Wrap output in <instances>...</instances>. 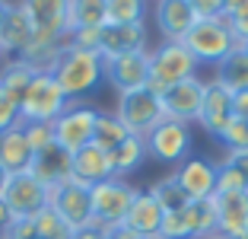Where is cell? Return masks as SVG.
I'll use <instances>...</instances> for the list:
<instances>
[{
	"label": "cell",
	"mask_w": 248,
	"mask_h": 239,
	"mask_svg": "<svg viewBox=\"0 0 248 239\" xmlns=\"http://www.w3.org/2000/svg\"><path fill=\"white\" fill-rule=\"evenodd\" d=\"M48 70H51V77L61 83L67 99L77 102V99H83V96L99 89V83L105 80V61H102V54H93V51H80V48H73V45H64Z\"/></svg>",
	"instance_id": "6da1fadb"
},
{
	"label": "cell",
	"mask_w": 248,
	"mask_h": 239,
	"mask_svg": "<svg viewBox=\"0 0 248 239\" xmlns=\"http://www.w3.org/2000/svg\"><path fill=\"white\" fill-rule=\"evenodd\" d=\"M182 45L191 51V58L197 64H219L232 48H239L226 16L223 19H197L191 32L182 38Z\"/></svg>",
	"instance_id": "7a4b0ae2"
},
{
	"label": "cell",
	"mask_w": 248,
	"mask_h": 239,
	"mask_svg": "<svg viewBox=\"0 0 248 239\" xmlns=\"http://www.w3.org/2000/svg\"><path fill=\"white\" fill-rule=\"evenodd\" d=\"M67 105H70V99H67V93L61 89V83L51 77V70H38L35 80H32V86H29V93L22 96V102H19V112H22V121L54 124L67 112Z\"/></svg>",
	"instance_id": "3957f363"
},
{
	"label": "cell",
	"mask_w": 248,
	"mask_h": 239,
	"mask_svg": "<svg viewBox=\"0 0 248 239\" xmlns=\"http://www.w3.org/2000/svg\"><path fill=\"white\" fill-rule=\"evenodd\" d=\"M32 22V42L67 45L70 35V0H19Z\"/></svg>",
	"instance_id": "277c9868"
},
{
	"label": "cell",
	"mask_w": 248,
	"mask_h": 239,
	"mask_svg": "<svg viewBox=\"0 0 248 239\" xmlns=\"http://www.w3.org/2000/svg\"><path fill=\"white\" fill-rule=\"evenodd\" d=\"M191 77H197V61L182 42H162L159 48L150 51V86L153 89L162 93Z\"/></svg>",
	"instance_id": "5b68a950"
},
{
	"label": "cell",
	"mask_w": 248,
	"mask_h": 239,
	"mask_svg": "<svg viewBox=\"0 0 248 239\" xmlns=\"http://www.w3.org/2000/svg\"><path fill=\"white\" fill-rule=\"evenodd\" d=\"M118 118L124 121V128L137 134V137H146L156 124L166 118V109H162V93L153 86L134 89V93H121L118 99Z\"/></svg>",
	"instance_id": "8992f818"
},
{
	"label": "cell",
	"mask_w": 248,
	"mask_h": 239,
	"mask_svg": "<svg viewBox=\"0 0 248 239\" xmlns=\"http://www.w3.org/2000/svg\"><path fill=\"white\" fill-rule=\"evenodd\" d=\"M137 195L140 191L134 185H127L124 179H115V175L99 182V185H93V223L105 226V230L124 223Z\"/></svg>",
	"instance_id": "52a82bcc"
},
{
	"label": "cell",
	"mask_w": 248,
	"mask_h": 239,
	"mask_svg": "<svg viewBox=\"0 0 248 239\" xmlns=\"http://www.w3.org/2000/svg\"><path fill=\"white\" fill-rule=\"evenodd\" d=\"M191 147H194V134H191V124L175 121V118H162L150 134H146V153L159 163L169 166H178L191 156Z\"/></svg>",
	"instance_id": "ba28073f"
},
{
	"label": "cell",
	"mask_w": 248,
	"mask_h": 239,
	"mask_svg": "<svg viewBox=\"0 0 248 239\" xmlns=\"http://www.w3.org/2000/svg\"><path fill=\"white\" fill-rule=\"evenodd\" d=\"M48 204L58 210L61 217L77 230V226L93 223V185L80 179H67L48 191Z\"/></svg>",
	"instance_id": "9c48e42d"
},
{
	"label": "cell",
	"mask_w": 248,
	"mask_h": 239,
	"mask_svg": "<svg viewBox=\"0 0 248 239\" xmlns=\"http://www.w3.org/2000/svg\"><path fill=\"white\" fill-rule=\"evenodd\" d=\"M3 204L13 220H32L42 207H48V188L29 172H13L3 188Z\"/></svg>",
	"instance_id": "30bf717a"
},
{
	"label": "cell",
	"mask_w": 248,
	"mask_h": 239,
	"mask_svg": "<svg viewBox=\"0 0 248 239\" xmlns=\"http://www.w3.org/2000/svg\"><path fill=\"white\" fill-rule=\"evenodd\" d=\"M95 115H99V112L89 109V105H83V102H70L67 112L51 124L54 128V144H61L67 153H77L80 147L93 144Z\"/></svg>",
	"instance_id": "8fae6325"
},
{
	"label": "cell",
	"mask_w": 248,
	"mask_h": 239,
	"mask_svg": "<svg viewBox=\"0 0 248 239\" xmlns=\"http://www.w3.org/2000/svg\"><path fill=\"white\" fill-rule=\"evenodd\" d=\"M201 128L213 137H219L226 124L232 121V89L226 83H219L217 77L204 83V99H201V115H197Z\"/></svg>",
	"instance_id": "7c38bea8"
},
{
	"label": "cell",
	"mask_w": 248,
	"mask_h": 239,
	"mask_svg": "<svg viewBox=\"0 0 248 239\" xmlns=\"http://www.w3.org/2000/svg\"><path fill=\"white\" fill-rule=\"evenodd\" d=\"M105 80L118 93H134V89L150 86V51H134L121 58L105 61Z\"/></svg>",
	"instance_id": "4fadbf2b"
},
{
	"label": "cell",
	"mask_w": 248,
	"mask_h": 239,
	"mask_svg": "<svg viewBox=\"0 0 248 239\" xmlns=\"http://www.w3.org/2000/svg\"><path fill=\"white\" fill-rule=\"evenodd\" d=\"M217 233L226 239H248V191H217Z\"/></svg>",
	"instance_id": "5bb4252c"
},
{
	"label": "cell",
	"mask_w": 248,
	"mask_h": 239,
	"mask_svg": "<svg viewBox=\"0 0 248 239\" xmlns=\"http://www.w3.org/2000/svg\"><path fill=\"white\" fill-rule=\"evenodd\" d=\"M217 163H210L207 156H194L191 153L185 163L175 166V179L185 188V195L191 201H201V198H213L217 195Z\"/></svg>",
	"instance_id": "9a60e30c"
},
{
	"label": "cell",
	"mask_w": 248,
	"mask_h": 239,
	"mask_svg": "<svg viewBox=\"0 0 248 239\" xmlns=\"http://www.w3.org/2000/svg\"><path fill=\"white\" fill-rule=\"evenodd\" d=\"M201 99H204V80H182L175 86L162 89V109H166V118H175V121H197L201 115Z\"/></svg>",
	"instance_id": "2e32d148"
},
{
	"label": "cell",
	"mask_w": 248,
	"mask_h": 239,
	"mask_svg": "<svg viewBox=\"0 0 248 239\" xmlns=\"http://www.w3.org/2000/svg\"><path fill=\"white\" fill-rule=\"evenodd\" d=\"M29 175H35L45 188L51 191L54 185L73 179V153H67L61 144H48L42 150H35L32 156V166H29Z\"/></svg>",
	"instance_id": "e0dca14e"
},
{
	"label": "cell",
	"mask_w": 248,
	"mask_h": 239,
	"mask_svg": "<svg viewBox=\"0 0 248 239\" xmlns=\"http://www.w3.org/2000/svg\"><path fill=\"white\" fill-rule=\"evenodd\" d=\"M146 51V26L143 22H105L102 26V61Z\"/></svg>",
	"instance_id": "ac0fdd59"
},
{
	"label": "cell",
	"mask_w": 248,
	"mask_h": 239,
	"mask_svg": "<svg viewBox=\"0 0 248 239\" xmlns=\"http://www.w3.org/2000/svg\"><path fill=\"white\" fill-rule=\"evenodd\" d=\"M156 26L166 35V42H182L191 32V26L197 22L194 10H191L188 0H156Z\"/></svg>",
	"instance_id": "d6986e66"
},
{
	"label": "cell",
	"mask_w": 248,
	"mask_h": 239,
	"mask_svg": "<svg viewBox=\"0 0 248 239\" xmlns=\"http://www.w3.org/2000/svg\"><path fill=\"white\" fill-rule=\"evenodd\" d=\"M0 45H3L7 54H16V58L32 45V22L26 16V10H22V3H10L7 7V16L0 22Z\"/></svg>",
	"instance_id": "ffe728a7"
},
{
	"label": "cell",
	"mask_w": 248,
	"mask_h": 239,
	"mask_svg": "<svg viewBox=\"0 0 248 239\" xmlns=\"http://www.w3.org/2000/svg\"><path fill=\"white\" fill-rule=\"evenodd\" d=\"M162 220H166V210L156 204V198L150 195V191H140V195L134 198L131 214H127L124 223L131 226V230H137L140 236H146V239H159Z\"/></svg>",
	"instance_id": "44dd1931"
},
{
	"label": "cell",
	"mask_w": 248,
	"mask_h": 239,
	"mask_svg": "<svg viewBox=\"0 0 248 239\" xmlns=\"http://www.w3.org/2000/svg\"><path fill=\"white\" fill-rule=\"evenodd\" d=\"M73 179L86 182V185H99V182L111 179V159L102 147L86 144L73 153Z\"/></svg>",
	"instance_id": "7402d4cb"
},
{
	"label": "cell",
	"mask_w": 248,
	"mask_h": 239,
	"mask_svg": "<svg viewBox=\"0 0 248 239\" xmlns=\"http://www.w3.org/2000/svg\"><path fill=\"white\" fill-rule=\"evenodd\" d=\"M32 156H35V150H32L29 140H26L22 124H16V128L0 134V163H3L10 172H29Z\"/></svg>",
	"instance_id": "603a6c76"
},
{
	"label": "cell",
	"mask_w": 248,
	"mask_h": 239,
	"mask_svg": "<svg viewBox=\"0 0 248 239\" xmlns=\"http://www.w3.org/2000/svg\"><path fill=\"white\" fill-rule=\"evenodd\" d=\"M146 137H137V134H127V140L108 150V159H111V175L115 179H124V172H134L146 163Z\"/></svg>",
	"instance_id": "cb8c5ba5"
},
{
	"label": "cell",
	"mask_w": 248,
	"mask_h": 239,
	"mask_svg": "<svg viewBox=\"0 0 248 239\" xmlns=\"http://www.w3.org/2000/svg\"><path fill=\"white\" fill-rule=\"evenodd\" d=\"M217 80H219V83H226L232 93L248 89V48H245V45L232 48L226 58L217 64Z\"/></svg>",
	"instance_id": "d4e9b609"
},
{
	"label": "cell",
	"mask_w": 248,
	"mask_h": 239,
	"mask_svg": "<svg viewBox=\"0 0 248 239\" xmlns=\"http://www.w3.org/2000/svg\"><path fill=\"white\" fill-rule=\"evenodd\" d=\"M35 67L32 64H26L22 58H13L10 64H3L0 67V86L7 89L10 96H13L16 102H22V96L29 93V86H32V80H35Z\"/></svg>",
	"instance_id": "484cf974"
},
{
	"label": "cell",
	"mask_w": 248,
	"mask_h": 239,
	"mask_svg": "<svg viewBox=\"0 0 248 239\" xmlns=\"http://www.w3.org/2000/svg\"><path fill=\"white\" fill-rule=\"evenodd\" d=\"M191 223V239H207L217 233V207H213V198H201V201H191L185 207Z\"/></svg>",
	"instance_id": "4316f807"
},
{
	"label": "cell",
	"mask_w": 248,
	"mask_h": 239,
	"mask_svg": "<svg viewBox=\"0 0 248 239\" xmlns=\"http://www.w3.org/2000/svg\"><path fill=\"white\" fill-rule=\"evenodd\" d=\"M150 195L156 198V204H159L166 214H175V210H185L191 204V198L185 195V188L178 185V179H175V172L172 175H166V179H159V182H153L150 185Z\"/></svg>",
	"instance_id": "83f0119b"
},
{
	"label": "cell",
	"mask_w": 248,
	"mask_h": 239,
	"mask_svg": "<svg viewBox=\"0 0 248 239\" xmlns=\"http://www.w3.org/2000/svg\"><path fill=\"white\" fill-rule=\"evenodd\" d=\"M127 134L131 131L124 128V121L118 115H108V112H99L95 115V134H93V144L95 147H102L105 153L115 150L121 140H127Z\"/></svg>",
	"instance_id": "f1b7e54d"
},
{
	"label": "cell",
	"mask_w": 248,
	"mask_h": 239,
	"mask_svg": "<svg viewBox=\"0 0 248 239\" xmlns=\"http://www.w3.org/2000/svg\"><path fill=\"white\" fill-rule=\"evenodd\" d=\"M32 226H35V236L38 239H70L73 236V226L61 217L51 204L42 207L35 217H32Z\"/></svg>",
	"instance_id": "f546056e"
},
{
	"label": "cell",
	"mask_w": 248,
	"mask_h": 239,
	"mask_svg": "<svg viewBox=\"0 0 248 239\" xmlns=\"http://www.w3.org/2000/svg\"><path fill=\"white\" fill-rule=\"evenodd\" d=\"M105 0H70V32L86 26H105Z\"/></svg>",
	"instance_id": "4dcf8cb0"
},
{
	"label": "cell",
	"mask_w": 248,
	"mask_h": 239,
	"mask_svg": "<svg viewBox=\"0 0 248 239\" xmlns=\"http://www.w3.org/2000/svg\"><path fill=\"white\" fill-rule=\"evenodd\" d=\"M146 0H105V19L108 22H143Z\"/></svg>",
	"instance_id": "1f68e13d"
},
{
	"label": "cell",
	"mask_w": 248,
	"mask_h": 239,
	"mask_svg": "<svg viewBox=\"0 0 248 239\" xmlns=\"http://www.w3.org/2000/svg\"><path fill=\"white\" fill-rule=\"evenodd\" d=\"M217 140L226 147V153L248 150V118H232V121L226 124V131H223Z\"/></svg>",
	"instance_id": "d6a6232c"
},
{
	"label": "cell",
	"mask_w": 248,
	"mask_h": 239,
	"mask_svg": "<svg viewBox=\"0 0 248 239\" xmlns=\"http://www.w3.org/2000/svg\"><path fill=\"white\" fill-rule=\"evenodd\" d=\"M67 45H73V48H80V51H93V54H99V48H102V26L73 29L70 35H67Z\"/></svg>",
	"instance_id": "836d02e7"
},
{
	"label": "cell",
	"mask_w": 248,
	"mask_h": 239,
	"mask_svg": "<svg viewBox=\"0 0 248 239\" xmlns=\"http://www.w3.org/2000/svg\"><path fill=\"white\" fill-rule=\"evenodd\" d=\"M159 239H191V223L185 210H175V214H166L162 220V233Z\"/></svg>",
	"instance_id": "e575fe53"
},
{
	"label": "cell",
	"mask_w": 248,
	"mask_h": 239,
	"mask_svg": "<svg viewBox=\"0 0 248 239\" xmlns=\"http://www.w3.org/2000/svg\"><path fill=\"white\" fill-rule=\"evenodd\" d=\"M22 131H26V140H29L32 150H42V147L54 144V128L48 121H22Z\"/></svg>",
	"instance_id": "d590c367"
},
{
	"label": "cell",
	"mask_w": 248,
	"mask_h": 239,
	"mask_svg": "<svg viewBox=\"0 0 248 239\" xmlns=\"http://www.w3.org/2000/svg\"><path fill=\"white\" fill-rule=\"evenodd\" d=\"M16 124H22L19 102H16L7 89L0 86V134H3V131H10V128H16Z\"/></svg>",
	"instance_id": "8d00e7d4"
},
{
	"label": "cell",
	"mask_w": 248,
	"mask_h": 239,
	"mask_svg": "<svg viewBox=\"0 0 248 239\" xmlns=\"http://www.w3.org/2000/svg\"><path fill=\"white\" fill-rule=\"evenodd\" d=\"M217 191H248L245 179H242L235 169H229L226 163H217Z\"/></svg>",
	"instance_id": "74e56055"
},
{
	"label": "cell",
	"mask_w": 248,
	"mask_h": 239,
	"mask_svg": "<svg viewBox=\"0 0 248 239\" xmlns=\"http://www.w3.org/2000/svg\"><path fill=\"white\" fill-rule=\"evenodd\" d=\"M188 3H191L197 19H223V16H226L223 0H188Z\"/></svg>",
	"instance_id": "f35d334b"
},
{
	"label": "cell",
	"mask_w": 248,
	"mask_h": 239,
	"mask_svg": "<svg viewBox=\"0 0 248 239\" xmlns=\"http://www.w3.org/2000/svg\"><path fill=\"white\" fill-rule=\"evenodd\" d=\"M226 22H229V29H232L235 42H239V45H248V7H242V10H235V13H229Z\"/></svg>",
	"instance_id": "ab89813d"
},
{
	"label": "cell",
	"mask_w": 248,
	"mask_h": 239,
	"mask_svg": "<svg viewBox=\"0 0 248 239\" xmlns=\"http://www.w3.org/2000/svg\"><path fill=\"white\" fill-rule=\"evenodd\" d=\"M229 169H235V172L245 179V185H248V150H235V153H226V159H223Z\"/></svg>",
	"instance_id": "60d3db41"
},
{
	"label": "cell",
	"mask_w": 248,
	"mask_h": 239,
	"mask_svg": "<svg viewBox=\"0 0 248 239\" xmlns=\"http://www.w3.org/2000/svg\"><path fill=\"white\" fill-rule=\"evenodd\" d=\"M3 239H38V236H35V226H32V220H13Z\"/></svg>",
	"instance_id": "b9f144b4"
},
{
	"label": "cell",
	"mask_w": 248,
	"mask_h": 239,
	"mask_svg": "<svg viewBox=\"0 0 248 239\" xmlns=\"http://www.w3.org/2000/svg\"><path fill=\"white\" fill-rule=\"evenodd\" d=\"M70 239H105V226H99V223H86V226H77Z\"/></svg>",
	"instance_id": "7bdbcfd3"
},
{
	"label": "cell",
	"mask_w": 248,
	"mask_h": 239,
	"mask_svg": "<svg viewBox=\"0 0 248 239\" xmlns=\"http://www.w3.org/2000/svg\"><path fill=\"white\" fill-rule=\"evenodd\" d=\"M105 239H146V236H140V233L131 230L127 223H118V226H111V230H105Z\"/></svg>",
	"instance_id": "ee69618b"
},
{
	"label": "cell",
	"mask_w": 248,
	"mask_h": 239,
	"mask_svg": "<svg viewBox=\"0 0 248 239\" xmlns=\"http://www.w3.org/2000/svg\"><path fill=\"white\" fill-rule=\"evenodd\" d=\"M232 118H248V89L232 93Z\"/></svg>",
	"instance_id": "f6af8a7d"
},
{
	"label": "cell",
	"mask_w": 248,
	"mask_h": 239,
	"mask_svg": "<svg viewBox=\"0 0 248 239\" xmlns=\"http://www.w3.org/2000/svg\"><path fill=\"white\" fill-rule=\"evenodd\" d=\"M10 223H13V214H10V210H7V204H3V198H0V239L7 236Z\"/></svg>",
	"instance_id": "bcb514c9"
},
{
	"label": "cell",
	"mask_w": 248,
	"mask_h": 239,
	"mask_svg": "<svg viewBox=\"0 0 248 239\" xmlns=\"http://www.w3.org/2000/svg\"><path fill=\"white\" fill-rule=\"evenodd\" d=\"M242 7H248V0H223V10H226V16L235 13V10H242Z\"/></svg>",
	"instance_id": "7dc6e473"
},
{
	"label": "cell",
	"mask_w": 248,
	"mask_h": 239,
	"mask_svg": "<svg viewBox=\"0 0 248 239\" xmlns=\"http://www.w3.org/2000/svg\"><path fill=\"white\" fill-rule=\"evenodd\" d=\"M10 175H13V172H10V169L3 166V163H0V198H3V188H7V182H10Z\"/></svg>",
	"instance_id": "c3c4849f"
},
{
	"label": "cell",
	"mask_w": 248,
	"mask_h": 239,
	"mask_svg": "<svg viewBox=\"0 0 248 239\" xmlns=\"http://www.w3.org/2000/svg\"><path fill=\"white\" fill-rule=\"evenodd\" d=\"M7 7H10V0H0V22H3V16H7Z\"/></svg>",
	"instance_id": "681fc988"
},
{
	"label": "cell",
	"mask_w": 248,
	"mask_h": 239,
	"mask_svg": "<svg viewBox=\"0 0 248 239\" xmlns=\"http://www.w3.org/2000/svg\"><path fill=\"white\" fill-rule=\"evenodd\" d=\"M207 239H226V236H219V233H213V236H207Z\"/></svg>",
	"instance_id": "f907efd6"
},
{
	"label": "cell",
	"mask_w": 248,
	"mask_h": 239,
	"mask_svg": "<svg viewBox=\"0 0 248 239\" xmlns=\"http://www.w3.org/2000/svg\"><path fill=\"white\" fill-rule=\"evenodd\" d=\"M3 54H7V51H3V45H0V58H3Z\"/></svg>",
	"instance_id": "816d5d0a"
},
{
	"label": "cell",
	"mask_w": 248,
	"mask_h": 239,
	"mask_svg": "<svg viewBox=\"0 0 248 239\" xmlns=\"http://www.w3.org/2000/svg\"><path fill=\"white\" fill-rule=\"evenodd\" d=\"M245 48H248V45H245Z\"/></svg>",
	"instance_id": "f5cc1de1"
}]
</instances>
